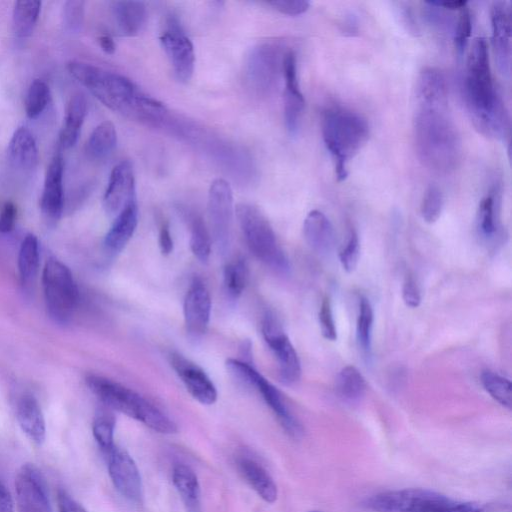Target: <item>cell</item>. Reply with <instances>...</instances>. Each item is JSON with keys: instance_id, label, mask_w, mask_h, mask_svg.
<instances>
[{"instance_id": "cell-6", "label": "cell", "mask_w": 512, "mask_h": 512, "mask_svg": "<svg viewBox=\"0 0 512 512\" xmlns=\"http://www.w3.org/2000/svg\"><path fill=\"white\" fill-rule=\"evenodd\" d=\"M85 383L106 406L143 423L155 432L174 434L178 431L176 423L168 415L132 389L96 374L87 375Z\"/></svg>"}, {"instance_id": "cell-10", "label": "cell", "mask_w": 512, "mask_h": 512, "mask_svg": "<svg viewBox=\"0 0 512 512\" xmlns=\"http://www.w3.org/2000/svg\"><path fill=\"white\" fill-rule=\"evenodd\" d=\"M233 195L229 183L215 179L208 193V216L210 235L221 256L227 254L232 240Z\"/></svg>"}, {"instance_id": "cell-43", "label": "cell", "mask_w": 512, "mask_h": 512, "mask_svg": "<svg viewBox=\"0 0 512 512\" xmlns=\"http://www.w3.org/2000/svg\"><path fill=\"white\" fill-rule=\"evenodd\" d=\"M360 256V242L355 231H351L346 245L339 252L343 269L350 273L357 267Z\"/></svg>"}, {"instance_id": "cell-12", "label": "cell", "mask_w": 512, "mask_h": 512, "mask_svg": "<svg viewBox=\"0 0 512 512\" xmlns=\"http://www.w3.org/2000/svg\"><path fill=\"white\" fill-rule=\"evenodd\" d=\"M160 42L176 78L181 82H188L195 67L194 46L175 18L167 20L166 29L160 35Z\"/></svg>"}, {"instance_id": "cell-38", "label": "cell", "mask_w": 512, "mask_h": 512, "mask_svg": "<svg viewBox=\"0 0 512 512\" xmlns=\"http://www.w3.org/2000/svg\"><path fill=\"white\" fill-rule=\"evenodd\" d=\"M50 95V88L48 84L41 79H35L30 84L26 94V115L31 119L37 118L41 115L49 103Z\"/></svg>"}, {"instance_id": "cell-51", "label": "cell", "mask_w": 512, "mask_h": 512, "mask_svg": "<svg viewBox=\"0 0 512 512\" xmlns=\"http://www.w3.org/2000/svg\"><path fill=\"white\" fill-rule=\"evenodd\" d=\"M98 43L100 48L106 54L112 55L115 53L116 44L113 38L108 34H102L98 37Z\"/></svg>"}, {"instance_id": "cell-45", "label": "cell", "mask_w": 512, "mask_h": 512, "mask_svg": "<svg viewBox=\"0 0 512 512\" xmlns=\"http://www.w3.org/2000/svg\"><path fill=\"white\" fill-rule=\"evenodd\" d=\"M267 4L278 12L289 16L301 15L305 13L310 6V3L305 0H274Z\"/></svg>"}, {"instance_id": "cell-27", "label": "cell", "mask_w": 512, "mask_h": 512, "mask_svg": "<svg viewBox=\"0 0 512 512\" xmlns=\"http://www.w3.org/2000/svg\"><path fill=\"white\" fill-rule=\"evenodd\" d=\"M172 482L187 512H201V489L194 470L185 463H176L172 469Z\"/></svg>"}, {"instance_id": "cell-2", "label": "cell", "mask_w": 512, "mask_h": 512, "mask_svg": "<svg viewBox=\"0 0 512 512\" xmlns=\"http://www.w3.org/2000/svg\"><path fill=\"white\" fill-rule=\"evenodd\" d=\"M463 90L474 127L487 137H505L509 118L493 81L488 45L483 37L475 38L468 53Z\"/></svg>"}, {"instance_id": "cell-14", "label": "cell", "mask_w": 512, "mask_h": 512, "mask_svg": "<svg viewBox=\"0 0 512 512\" xmlns=\"http://www.w3.org/2000/svg\"><path fill=\"white\" fill-rule=\"evenodd\" d=\"M105 455L108 473L117 491L131 502H141L143 497L142 479L133 458L117 445Z\"/></svg>"}, {"instance_id": "cell-40", "label": "cell", "mask_w": 512, "mask_h": 512, "mask_svg": "<svg viewBox=\"0 0 512 512\" xmlns=\"http://www.w3.org/2000/svg\"><path fill=\"white\" fill-rule=\"evenodd\" d=\"M443 194L439 187L430 185L422 198L420 212L423 220L432 224L438 220L443 208Z\"/></svg>"}, {"instance_id": "cell-9", "label": "cell", "mask_w": 512, "mask_h": 512, "mask_svg": "<svg viewBox=\"0 0 512 512\" xmlns=\"http://www.w3.org/2000/svg\"><path fill=\"white\" fill-rule=\"evenodd\" d=\"M42 284L47 312L59 324L70 321L79 294L70 269L56 258H49L43 268Z\"/></svg>"}, {"instance_id": "cell-16", "label": "cell", "mask_w": 512, "mask_h": 512, "mask_svg": "<svg viewBox=\"0 0 512 512\" xmlns=\"http://www.w3.org/2000/svg\"><path fill=\"white\" fill-rule=\"evenodd\" d=\"M492 46L499 72L505 77L511 72V10L507 2L493 3L490 11Z\"/></svg>"}, {"instance_id": "cell-26", "label": "cell", "mask_w": 512, "mask_h": 512, "mask_svg": "<svg viewBox=\"0 0 512 512\" xmlns=\"http://www.w3.org/2000/svg\"><path fill=\"white\" fill-rule=\"evenodd\" d=\"M111 10L117 30L123 36L137 35L147 20V9L141 1H115Z\"/></svg>"}, {"instance_id": "cell-4", "label": "cell", "mask_w": 512, "mask_h": 512, "mask_svg": "<svg viewBox=\"0 0 512 512\" xmlns=\"http://www.w3.org/2000/svg\"><path fill=\"white\" fill-rule=\"evenodd\" d=\"M324 144L329 151L338 181L348 176V163L366 144L369 125L358 113L333 106L325 110L321 123Z\"/></svg>"}, {"instance_id": "cell-24", "label": "cell", "mask_w": 512, "mask_h": 512, "mask_svg": "<svg viewBox=\"0 0 512 512\" xmlns=\"http://www.w3.org/2000/svg\"><path fill=\"white\" fill-rule=\"evenodd\" d=\"M8 157L10 162L21 170L29 171L37 166L38 146L28 128L21 126L14 131L8 143Z\"/></svg>"}, {"instance_id": "cell-28", "label": "cell", "mask_w": 512, "mask_h": 512, "mask_svg": "<svg viewBox=\"0 0 512 512\" xmlns=\"http://www.w3.org/2000/svg\"><path fill=\"white\" fill-rule=\"evenodd\" d=\"M86 114V98L80 93L71 96L65 109L64 121L59 134L60 144L64 148H71L76 144Z\"/></svg>"}, {"instance_id": "cell-18", "label": "cell", "mask_w": 512, "mask_h": 512, "mask_svg": "<svg viewBox=\"0 0 512 512\" xmlns=\"http://www.w3.org/2000/svg\"><path fill=\"white\" fill-rule=\"evenodd\" d=\"M282 72L284 76V121L288 132H298L304 111L305 99L297 77V61L293 51H287L283 57Z\"/></svg>"}, {"instance_id": "cell-49", "label": "cell", "mask_w": 512, "mask_h": 512, "mask_svg": "<svg viewBox=\"0 0 512 512\" xmlns=\"http://www.w3.org/2000/svg\"><path fill=\"white\" fill-rule=\"evenodd\" d=\"M158 243L163 255H169L174 249L173 238L167 223H163L159 230Z\"/></svg>"}, {"instance_id": "cell-11", "label": "cell", "mask_w": 512, "mask_h": 512, "mask_svg": "<svg viewBox=\"0 0 512 512\" xmlns=\"http://www.w3.org/2000/svg\"><path fill=\"white\" fill-rule=\"evenodd\" d=\"M262 335L276 358L280 378L285 384L297 382L301 364L296 350L275 316L268 312L262 320Z\"/></svg>"}, {"instance_id": "cell-35", "label": "cell", "mask_w": 512, "mask_h": 512, "mask_svg": "<svg viewBox=\"0 0 512 512\" xmlns=\"http://www.w3.org/2000/svg\"><path fill=\"white\" fill-rule=\"evenodd\" d=\"M374 313L370 301L361 297L356 322V340L365 357L371 356Z\"/></svg>"}, {"instance_id": "cell-44", "label": "cell", "mask_w": 512, "mask_h": 512, "mask_svg": "<svg viewBox=\"0 0 512 512\" xmlns=\"http://www.w3.org/2000/svg\"><path fill=\"white\" fill-rule=\"evenodd\" d=\"M319 324L323 337L330 341L337 339V329L334 321L330 299L324 298L319 310Z\"/></svg>"}, {"instance_id": "cell-23", "label": "cell", "mask_w": 512, "mask_h": 512, "mask_svg": "<svg viewBox=\"0 0 512 512\" xmlns=\"http://www.w3.org/2000/svg\"><path fill=\"white\" fill-rule=\"evenodd\" d=\"M307 244L318 253L330 252L335 243V231L328 217L320 210H311L303 222Z\"/></svg>"}, {"instance_id": "cell-13", "label": "cell", "mask_w": 512, "mask_h": 512, "mask_svg": "<svg viewBox=\"0 0 512 512\" xmlns=\"http://www.w3.org/2000/svg\"><path fill=\"white\" fill-rule=\"evenodd\" d=\"M15 493L19 512H52L46 481L34 464L19 469Z\"/></svg>"}, {"instance_id": "cell-19", "label": "cell", "mask_w": 512, "mask_h": 512, "mask_svg": "<svg viewBox=\"0 0 512 512\" xmlns=\"http://www.w3.org/2000/svg\"><path fill=\"white\" fill-rule=\"evenodd\" d=\"M170 363L195 400L203 405L216 402V387L202 368L176 352L170 354Z\"/></svg>"}, {"instance_id": "cell-32", "label": "cell", "mask_w": 512, "mask_h": 512, "mask_svg": "<svg viewBox=\"0 0 512 512\" xmlns=\"http://www.w3.org/2000/svg\"><path fill=\"white\" fill-rule=\"evenodd\" d=\"M366 388L365 378L355 366H345L338 373L335 389L344 402H359L364 397Z\"/></svg>"}, {"instance_id": "cell-25", "label": "cell", "mask_w": 512, "mask_h": 512, "mask_svg": "<svg viewBox=\"0 0 512 512\" xmlns=\"http://www.w3.org/2000/svg\"><path fill=\"white\" fill-rule=\"evenodd\" d=\"M17 420L23 432L36 444L45 440L46 426L41 407L33 395H23L17 404Z\"/></svg>"}, {"instance_id": "cell-22", "label": "cell", "mask_w": 512, "mask_h": 512, "mask_svg": "<svg viewBox=\"0 0 512 512\" xmlns=\"http://www.w3.org/2000/svg\"><path fill=\"white\" fill-rule=\"evenodd\" d=\"M236 466L250 487L267 503H274L278 497L277 486L267 469L254 457L240 453Z\"/></svg>"}, {"instance_id": "cell-8", "label": "cell", "mask_w": 512, "mask_h": 512, "mask_svg": "<svg viewBox=\"0 0 512 512\" xmlns=\"http://www.w3.org/2000/svg\"><path fill=\"white\" fill-rule=\"evenodd\" d=\"M226 368L229 374L239 383L253 388L261 394L286 434L294 439L302 437L303 427L289 409L282 393L260 374L253 364L240 359L229 358L226 361Z\"/></svg>"}, {"instance_id": "cell-31", "label": "cell", "mask_w": 512, "mask_h": 512, "mask_svg": "<svg viewBox=\"0 0 512 512\" xmlns=\"http://www.w3.org/2000/svg\"><path fill=\"white\" fill-rule=\"evenodd\" d=\"M117 143V132L114 124L110 121H103L91 132L86 144V155L93 160L107 157L115 148Z\"/></svg>"}, {"instance_id": "cell-29", "label": "cell", "mask_w": 512, "mask_h": 512, "mask_svg": "<svg viewBox=\"0 0 512 512\" xmlns=\"http://www.w3.org/2000/svg\"><path fill=\"white\" fill-rule=\"evenodd\" d=\"M500 192L498 185L492 186L479 204L477 228L485 239L494 238L500 227Z\"/></svg>"}, {"instance_id": "cell-50", "label": "cell", "mask_w": 512, "mask_h": 512, "mask_svg": "<svg viewBox=\"0 0 512 512\" xmlns=\"http://www.w3.org/2000/svg\"><path fill=\"white\" fill-rule=\"evenodd\" d=\"M0 512H14V503L10 492L2 482H0Z\"/></svg>"}, {"instance_id": "cell-47", "label": "cell", "mask_w": 512, "mask_h": 512, "mask_svg": "<svg viewBox=\"0 0 512 512\" xmlns=\"http://www.w3.org/2000/svg\"><path fill=\"white\" fill-rule=\"evenodd\" d=\"M17 218V208L11 201H7L0 211V233L6 234L13 231Z\"/></svg>"}, {"instance_id": "cell-33", "label": "cell", "mask_w": 512, "mask_h": 512, "mask_svg": "<svg viewBox=\"0 0 512 512\" xmlns=\"http://www.w3.org/2000/svg\"><path fill=\"white\" fill-rule=\"evenodd\" d=\"M41 10L40 1H17L12 12V28L19 38L29 37L37 24Z\"/></svg>"}, {"instance_id": "cell-39", "label": "cell", "mask_w": 512, "mask_h": 512, "mask_svg": "<svg viewBox=\"0 0 512 512\" xmlns=\"http://www.w3.org/2000/svg\"><path fill=\"white\" fill-rule=\"evenodd\" d=\"M115 421L111 415L99 414L92 425V431L96 442L104 453L115 446L114 443Z\"/></svg>"}, {"instance_id": "cell-3", "label": "cell", "mask_w": 512, "mask_h": 512, "mask_svg": "<svg viewBox=\"0 0 512 512\" xmlns=\"http://www.w3.org/2000/svg\"><path fill=\"white\" fill-rule=\"evenodd\" d=\"M67 70L103 105L115 112L147 122H155L166 113L163 103L122 74L75 60L67 63Z\"/></svg>"}, {"instance_id": "cell-17", "label": "cell", "mask_w": 512, "mask_h": 512, "mask_svg": "<svg viewBox=\"0 0 512 512\" xmlns=\"http://www.w3.org/2000/svg\"><path fill=\"white\" fill-rule=\"evenodd\" d=\"M210 293L200 278L191 282L183 303L187 332L193 338L201 337L207 330L211 316Z\"/></svg>"}, {"instance_id": "cell-41", "label": "cell", "mask_w": 512, "mask_h": 512, "mask_svg": "<svg viewBox=\"0 0 512 512\" xmlns=\"http://www.w3.org/2000/svg\"><path fill=\"white\" fill-rule=\"evenodd\" d=\"M472 31V17L467 4L458 11L454 25L453 41L455 48L462 52L468 44Z\"/></svg>"}, {"instance_id": "cell-1", "label": "cell", "mask_w": 512, "mask_h": 512, "mask_svg": "<svg viewBox=\"0 0 512 512\" xmlns=\"http://www.w3.org/2000/svg\"><path fill=\"white\" fill-rule=\"evenodd\" d=\"M413 134L424 166L439 174L455 170L461 158V142L449 111L446 78L437 68L425 67L418 76Z\"/></svg>"}, {"instance_id": "cell-20", "label": "cell", "mask_w": 512, "mask_h": 512, "mask_svg": "<svg viewBox=\"0 0 512 512\" xmlns=\"http://www.w3.org/2000/svg\"><path fill=\"white\" fill-rule=\"evenodd\" d=\"M136 196L132 164L123 160L116 164L109 177L103 196V207L108 215H117L126 203Z\"/></svg>"}, {"instance_id": "cell-5", "label": "cell", "mask_w": 512, "mask_h": 512, "mask_svg": "<svg viewBox=\"0 0 512 512\" xmlns=\"http://www.w3.org/2000/svg\"><path fill=\"white\" fill-rule=\"evenodd\" d=\"M374 512H511L509 505L460 501L421 488L391 490L366 501Z\"/></svg>"}, {"instance_id": "cell-15", "label": "cell", "mask_w": 512, "mask_h": 512, "mask_svg": "<svg viewBox=\"0 0 512 512\" xmlns=\"http://www.w3.org/2000/svg\"><path fill=\"white\" fill-rule=\"evenodd\" d=\"M63 173L64 160L58 153L47 167L40 200L41 214L48 226L56 225L64 210Z\"/></svg>"}, {"instance_id": "cell-42", "label": "cell", "mask_w": 512, "mask_h": 512, "mask_svg": "<svg viewBox=\"0 0 512 512\" xmlns=\"http://www.w3.org/2000/svg\"><path fill=\"white\" fill-rule=\"evenodd\" d=\"M85 3L79 0H70L63 6V23L65 29L71 33L81 30L84 21Z\"/></svg>"}, {"instance_id": "cell-21", "label": "cell", "mask_w": 512, "mask_h": 512, "mask_svg": "<svg viewBox=\"0 0 512 512\" xmlns=\"http://www.w3.org/2000/svg\"><path fill=\"white\" fill-rule=\"evenodd\" d=\"M136 196L131 198L116 215L104 238V248L110 254L121 252L132 238L138 225Z\"/></svg>"}, {"instance_id": "cell-30", "label": "cell", "mask_w": 512, "mask_h": 512, "mask_svg": "<svg viewBox=\"0 0 512 512\" xmlns=\"http://www.w3.org/2000/svg\"><path fill=\"white\" fill-rule=\"evenodd\" d=\"M40 264L38 239L34 234H27L21 242L18 253V272L22 285L34 284Z\"/></svg>"}, {"instance_id": "cell-36", "label": "cell", "mask_w": 512, "mask_h": 512, "mask_svg": "<svg viewBox=\"0 0 512 512\" xmlns=\"http://www.w3.org/2000/svg\"><path fill=\"white\" fill-rule=\"evenodd\" d=\"M190 248L194 256L207 263L212 249V238L203 219L198 215L190 218Z\"/></svg>"}, {"instance_id": "cell-46", "label": "cell", "mask_w": 512, "mask_h": 512, "mask_svg": "<svg viewBox=\"0 0 512 512\" xmlns=\"http://www.w3.org/2000/svg\"><path fill=\"white\" fill-rule=\"evenodd\" d=\"M402 299L409 308H417L421 303L420 289L412 276H407L403 282Z\"/></svg>"}, {"instance_id": "cell-37", "label": "cell", "mask_w": 512, "mask_h": 512, "mask_svg": "<svg viewBox=\"0 0 512 512\" xmlns=\"http://www.w3.org/2000/svg\"><path fill=\"white\" fill-rule=\"evenodd\" d=\"M480 379L486 392L500 405L510 410L512 407L510 380L491 370H484Z\"/></svg>"}, {"instance_id": "cell-52", "label": "cell", "mask_w": 512, "mask_h": 512, "mask_svg": "<svg viewBox=\"0 0 512 512\" xmlns=\"http://www.w3.org/2000/svg\"><path fill=\"white\" fill-rule=\"evenodd\" d=\"M310 512H319V511H310Z\"/></svg>"}, {"instance_id": "cell-48", "label": "cell", "mask_w": 512, "mask_h": 512, "mask_svg": "<svg viewBox=\"0 0 512 512\" xmlns=\"http://www.w3.org/2000/svg\"><path fill=\"white\" fill-rule=\"evenodd\" d=\"M57 503L59 512H88L78 501L64 490L58 491Z\"/></svg>"}, {"instance_id": "cell-7", "label": "cell", "mask_w": 512, "mask_h": 512, "mask_svg": "<svg viewBox=\"0 0 512 512\" xmlns=\"http://www.w3.org/2000/svg\"><path fill=\"white\" fill-rule=\"evenodd\" d=\"M236 217L250 252L275 272L288 273L289 260L263 213L254 205L239 203L236 206Z\"/></svg>"}, {"instance_id": "cell-34", "label": "cell", "mask_w": 512, "mask_h": 512, "mask_svg": "<svg viewBox=\"0 0 512 512\" xmlns=\"http://www.w3.org/2000/svg\"><path fill=\"white\" fill-rule=\"evenodd\" d=\"M248 268L243 259L229 262L223 270V289L229 302H236L245 289Z\"/></svg>"}]
</instances>
